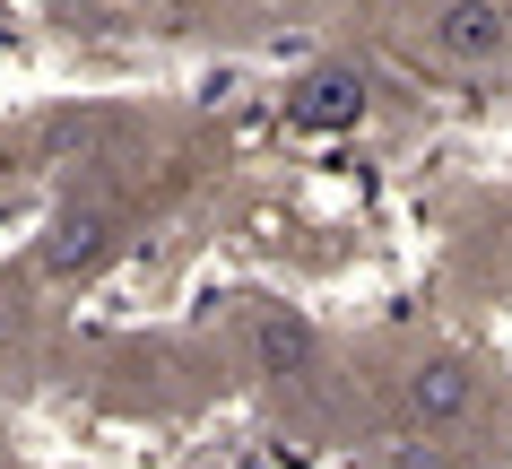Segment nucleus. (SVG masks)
<instances>
[{
	"instance_id": "nucleus-1",
	"label": "nucleus",
	"mask_w": 512,
	"mask_h": 469,
	"mask_svg": "<svg viewBox=\"0 0 512 469\" xmlns=\"http://www.w3.org/2000/svg\"><path fill=\"white\" fill-rule=\"evenodd\" d=\"M417 35H426L434 61H452V70H486V61L512 53V9H504V0H434Z\"/></svg>"
},
{
	"instance_id": "nucleus-2",
	"label": "nucleus",
	"mask_w": 512,
	"mask_h": 469,
	"mask_svg": "<svg viewBox=\"0 0 512 469\" xmlns=\"http://www.w3.org/2000/svg\"><path fill=\"white\" fill-rule=\"evenodd\" d=\"M365 113H374V87H365V70H348V61L304 70L296 96H287V122H296L304 139H339V131H356Z\"/></svg>"
},
{
	"instance_id": "nucleus-3",
	"label": "nucleus",
	"mask_w": 512,
	"mask_h": 469,
	"mask_svg": "<svg viewBox=\"0 0 512 469\" xmlns=\"http://www.w3.org/2000/svg\"><path fill=\"white\" fill-rule=\"evenodd\" d=\"M113 235H122V226H113L105 209H61L35 261H44V278H87V270L113 261Z\"/></svg>"
},
{
	"instance_id": "nucleus-4",
	"label": "nucleus",
	"mask_w": 512,
	"mask_h": 469,
	"mask_svg": "<svg viewBox=\"0 0 512 469\" xmlns=\"http://www.w3.org/2000/svg\"><path fill=\"white\" fill-rule=\"evenodd\" d=\"M469 409H478V374L460 357H426L408 374V417H417V426H460Z\"/></svg>"
},
{
	"instance_id": "nucleus-5",
	"label": "nucleus",
	"mask_w": 512,
	"mask_h": 469,
	"mask_svg": "<svg viewBox=\"0 0 512 469\" xmlns=\"http://www.w3.org/2000/svg\"><path fill=\"white\" fill-rule=\"evenodd\" d=\"M313 357V322L287 304H252V374H296Z\"/></svg>"
},
{
	"instance_id": "nucleus-6",
	"label": "nucleus",
	"mask_w": 512,
	"mask_h": 469,
	"mask_svg": "<svg viewBox=\"0 0 512 469\" xmlns=\"http://www.w3.org/2000/svg\"><path fill=\"white\" fill-rule=\"evenodd\" d=\"M270 9H313V0H270Z\"/></svg>"
}]
</instances>
